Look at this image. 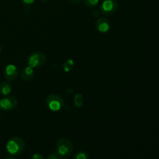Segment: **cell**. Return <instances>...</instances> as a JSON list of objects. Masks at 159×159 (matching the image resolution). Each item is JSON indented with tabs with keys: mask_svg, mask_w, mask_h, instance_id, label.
I'll list each match as a JSON object with an SVG mask.
<instances>
[{
	"mask_svg": "<svg viewBox=\"0 0 159 159\" xmlns=\"http://www.w3.org/2000/svg\"><path fill=\"white\" fill-rule=\"evenodd\" d=\"M26 144L22 138L13 137L10 138L6 143V150L11 155H19L23 153Z\"/></svg>",
	"mask_w": 159,
	"mask_h": 159,
	"instance_id": "6da1fadb",
	"label": "cell"
},
{
	"mask_svg": "<svg viewBox=\"0 0 159 159\" xmlns=\"http://www.w3.org/2000/svg\"><path fill=\"white\" fill-rule=\"evenodd\" d=\"M57 152L60 157H68L72 154L74 147L71 140L68 138H61L56 142Z\"/></svg>",
	"mask_w": 159,
	"mask_h": 159,
	"instance_id": "7a4b0ae2",
	"label": "cell"
},
{
	"mask_svg": "<svg viewBox=\"0 0 159 159\" xmlns=\"http://www.w3.org/2000/svg\"><path fill=\"white\" fill-rule=\"evenodd\" d=\"M45 102L48 109L53 112L59 111L65 105V101L62 96L57 94H50L47 96Z\"/></svg>",
	"mask_w": 159,
	"mask_h": 159,
	"instance_id": "3957f363",
	"label": "cell"
},
{
	"mask_svg": "<svg viewBox=\"0 0 159 159\" xmlns=\"http://www.w3.org/2000/svg\"><path fill=\"white\" fill-rule=\"evenodd\" d=\"M46 62V56L40 51H34L27 57V64L33 68H40Z\"/></svg>",
	"mask_w": 159,
	"mask_h": 159,
	"instance_id": "277c9868",
	"label": "cell"
},
{
	"mask_svg": "<svg viewBox=\"0 0 159 159\" xmlns=\"http://www.w3.org/2000/svg\"><path fill=\"white\" fill-rule=\"evenodd\" d=\"M118 6L116 0H104L100 5V12L104 15H112L117 11Z\"/></svg>",
	"mask_w": 159,
	"mask_h": 159,
	"instance_id": "5b68a950",
	"label": "cell"
},
{
	"mask_svg": "<svg viewBox=\"0 0 159 159\" xmlns=\"http://www.w3.org/2000/svg\"><path fill=\"white\" fill-rule=\"evenodd\" d=\"M18 105V100L14 96H6L0 99V109L4 111H12Z\"/></svg>",
	"mask_w": 159,
	"mask_h": 159,
	"instance_id": "8992f818",
	"label": "cell"
},
{
	"mask_svg": "<svg viewBox=\"0 0 159 159\" xmlns=\"http://www.w3.org/2000/svg\"><path fill=\"white\" fill-rule=\"evenodd\" d=\"M19 75V70L15 65L9 64L5 68L4 77L8 82H13Z\"/></svg>",
	"mask_w": 159,
	"mask_h": 159,
	"instance_id": "52a82bcc",
	"label": "cell"
},
{
	"mask_svg": "<svg viewBox=\"0 0 159 159\" xmlns=\"http://www.w3.org/2000/svg\"><path fill=\"white\" fill-rule=\"evenodd\" d=\"M110 27H111L110 21L106 17H99L96 20V28L99 32L102 34L107 33L110 30Z\"/></svg>",
	"mask_w": 159,
	"mask_h": 159,
	"instance_id": "ba28073f",
	"label": "cell"
},
{
	"mask_svg": "<svg viewBox=\"0 0 159 159\" xmlns=\"http://www.w3.org/2000/svg\"><path fill=\"white\" fill-rule=\"evenodd\" d=\"M20 75H21V78L24 81L31 80V79H33V78L34 77V75H35L34 68H33L32 67L28 65V66L25 67L24 68L22 69Z\"/></svg>",
	"mask_w": 159,
	"mask_h": 159,
	"instance_id": "9c48e42d",
	"label": "cell"
},
{
	"mask_svg": "<svg viewBox=\"0 0 159 159\" xmlns=\"http://www.w3.org/2000/svg\"><path fill=\"white\" fill-rule=\"evenodd\" d=\"M12 85L8 81H3L0 83V93L3 96H8L12 92Z\"/></svg>",
	"mask_w": 159,
	"mask_h": 159,
	"instance_id": "30bf717a",
	"label": "cell"
},
{
	"mask_svg": "<svg viewBox=\"0 0 159 159\" xmlns=\"http://www.w3.org/2000/svg\"><path fill=\"white\" fill-rule=\"evenodd\" d=\"M73 101H74V105L76 107H78V108H80V107H82V105H83L84 98L82 94H80V93H76V94L75 95Z\"/></svg>",
	"mask_w": 159,
	"mask_h": 159,
	"instance_id": "8fae6325",
	"label": "cell"
},
{
	"mask_svg": "<svg viewBox=\"0 0 159 159\" xmlns=\"http://www.w3.org/2000/svg\"><path fill=\"white\" fill-rule=\"evenodd\" d=\"M89 155L85 151H79L75 155L74 159H89Z\"/></svg>",
	"mask_w": 159,
	"mask_h": 159,
	"instance_id": "7c38bea8",
	"label": "cell"
},
{
	"mask_svg": "<svg viewBox=\"0 0 159 159\" xmlns=\"http://www.w3.org/2000/svg\"><path fill=\"white\" fill-rule=\"evenodd\" d=\"M84 5L88 8L96 7L99 2V0H82Z\"/></svg>",
	"mask_w": 159,
	"mask_h": 159,
	"instance_id": "4fadbf2b",
	"label": "cell"
},
{
	"mask_svg": "<svg viewBox=\"0 0 159 159\" xmlns=\"http://www.w3.org/2000/svg\"><path fill=\"white\" fill-rule=\"evenodd\" d=\"M73 65H74V62L72 61V60H68L65 63V65H64V68H65V71H71V69L72 68Z\"/></svg>",
	"mask_w": 159,
	"mask_h": 159,
	"instance_id": "5bb4252c",
	"label": "cell"
},
{
	"mask_svg": "<svg viewBox=\"0 0 159 159\" xmlns=\"http://www.w3.org/2000/svg\"><path fill=\"white\" fill-rule=\"evenodd\" d=\"M36 0H21L22 3L26 6H30L35 2Z\"/></svg>",
	"mask_w": 159,
	"mask_h": 159,
	"instance_id": "9a60e30c",
	"label": "cell"
},
{
	"mask_svg": "<svg viewBox=\"0 0 159 159\" xmlns=\"http://www.w3.org/2000/svg\"><path fill=\"white\" fill-rule=\"evenodd\" d=\"M47 159H60V156L58 155V154L51 153L48 155Z\"/></svg>",
	"mask_w": 159,
	"mask_h": 159,
	"instance_id": "2e32d148",
	"label": "cell"
},
{
	"mask_svg": "<svg viewBox=\"0 0 159 159\" xmlns=\"http://www.w3.org/2000/svg\"><path fill=\"white\" fill-rule=\"evenodd\" d=\"M32 159H44V158L43 157V155H41L40 154H34L33 155Z\"/></svg>",
	"mask_w": 159,
	"mask_h": 159,
	"instance_id": "e0dca14e",
	"label": "cell"
},
{
	"mask_svg": "<svg viewBox=\"0 0 159 159\" xmlns=\"http://www.w3.org/2000/svg\"><path fill=\"white\" fill-rule=\"evenodd\" d=\"M68 1L70 3H71V4L77 5V4H79L82 0H68Z\"/></svg>",
	"mask_w": 159,
	"mask_h": 159,
	"instance_id": "ac0fdd59",
	"label": "cell"
},
{
	"mask_svg": "<svg viewBox=\"0 0 159 159\" xmlns=\"http://www.w3.org/2000/svg\"><path fill=\"white\" fill-rule=\"evenodd\" d=\"M6 159H16V158L15 157L13 156V155H10V156H8V157H6Z\"/></svg>",
	"mask_w": 159,
	"mask_h": 159,
	"instance_id": "d6986e66",
	"label": "cell"
},
{
	"mask_svg": "<svg viewBox=\"0 0 159 159\" xmlns=\"http://www.w3.org/2000/svg\"><path fill=\"white\" fill-rule=\"evenodd\" d=\"M1 51H2V48H1V46H0V53H1Z\"/></svg>",
	"mask_w": 159,
	"mask_h": 159,
	"instance_id": "ffe728a7",
	"label": "cell"
},
{
	"mask_svg": "<svg viewBox=\"0 0 159 159\" xmlns=\"http://www.w3.org/2000/svg\"><path fill=\"white\" fill-rule=\"evenodd\" d=\"M0 119H1V116H0Z\"/></svg>",
	"mask_w": 159,
	"mask_h": 159,
	"instance_id": "44dd1931",
	"label": "cell"
}]
</instances>
